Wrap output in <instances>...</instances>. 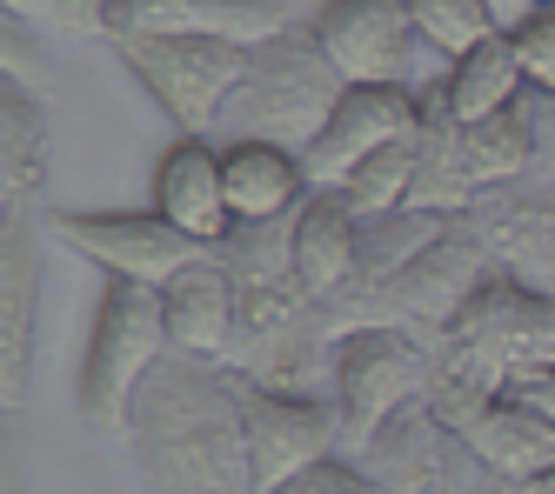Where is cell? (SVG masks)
I'll return each mask as SVG.
<instances>
[{
    "label": "cell",
    "mask_w": 555,
    "mask_h": 494,
    "mask_svg": "<svg viewBox=\"0 0 555 494\" xmlns=\"http://www.w3.org/2000/svg\"><path fill=\"white\" fill-rule=\"evenodd\" d=\"M154 214L175 221L202 247H221L234 234L228 174H221V147L215 141H175L162 154V168H154Z\"/></svg>",
    "instance_id": "9a60e30c"
},
{
    "label": "cell",
    "mask_w": 555,
    "mask_h": 494,
    "mask_svg": "<svg viewBox=\"0 0 555 494\" xmlns=\"http://www.w3.org/2000/svg\"><path fill=\"white\" fill-rule=\"evenodd\" d=\"M409 14H415V34L428 40L435 61H462L475 48H489V40H502V27L482 0H409Z\"/></svg>",
    "instance_id": "484cf974"
},
{
    "label": "cell",
    "mask_w": 555,
    "mask_h": 494,
    "mask_svg": "<svg viewBox=\"0 0 555 494\" xmlns=\"http://www.w3.org/2000/svg\"><path fill=\"white\" fill-rule=\"evenodd\" d=\"M468 447L489 461V474H502L515 487H529L535 474L555 468V428L535 415L529 401H515V394H502L489 415L468 428Z\"/></svg>",
    "instance_id": "44dd1931"
},
{
    "label": "cell",
    "mask_w": 555,
    "mask_h": 494,
    "mask_svg": "<svg viewBox=\"0 0 555 494\" xmlns=\"http://www.w3.org/2000/svg\"><path fill=\"white\" fill-rule=\"evenodd\" d=\"M529 128H535V168L555 174V94H529Z\"/></svg>",
    "instance_id": "f546056e"
},
{
    "label": "cell",
    "mask_w": 555,
    "mask_h": 494,
    "mask_svg": "<svg viewBox=\"0 0 555 494\" xmlns=\"http://www.w3.org/2000/svg\"><path fill=\"white\" fill-rule=\"evenodd\" d=\"M535 8H555V0H535Z\"/></svg>",
    "instance_id": "836d02e7"
},
{
    "label": "cell",
    "mask_w": 555,
    "mask_h": 494,
    "mask_svg": "<svg viewBox=\"0 0 555 494\" xmlns=\"http://www.w3.org/2000/svg\"><path fill=\"white\" fill-rule=\"evenodd\" d=\"M508 394H515V401H529L535 415H542V421L555 428V367H542V375H529V381H515Z\"/></svg>",
    "instance_id": "4dcf8cb0"
},
{
    "label": "cell",
    "mask_w": 555,
    "mask_h": 494,
    "mask_svg": "<svg viewBox=\"0 0 555 494\" xmlns=\"http://www.w3.org/2000/svg\"><path fill=\"white\" fill-rule=\"evenodd\" d=\"M121 434L154 494H255L242 375L228 361L168 354L134 394Z\"/></svg>",
    "instance_id": "6da1fadb"
},
{
    "label": "cell",
    "mask_w": 555,
    "mask_h": 494,
    "mask_svg": "<svg viewBox=\"0 0 555 494\" xmlns=\"http://www.w3.org/2000/svg\"><path fill=\"white\" fill-rule=\"evenodd\" d=\"M114 54L128 61V74L147 88V101L181 128V141H215L255 48L202 40V34H128V40H114Z\"/></svg>",
    "instance_id": "277c9868"
},
{
    "label": "cell",
    "mask_w": 555,
    "mask_h": 494,
    "mask_svg": "<svg viewBox=\"0 0 555 494\" xmlns=\"http://www.w3.org/2000/svg\"><path fill=\"white\" fill-rule=\"evenodd\" d=\"M274 494H382V487L369 481V468H362V461H341V455H328V461H314L308 474L282 481Z\"/></svg>",
    "instance_id": "f1b7e54d"
},
{
    "label": "cell",
    "mask_w": 555,
    "mask_h": 494,
    "mask_svg": "<svg viewBox=\"0 0 555 494\" xmlns=\"http://www.w3.org/2000/svg\"><path fill=\"white\" fill-rule=\"evenodd\" d=\"M48 234L81 255L88 268H101L107 281H141V287H168L181 268H194L208 255L202 240H188L175 221L162 214H81V208H48Z\"/></svg>",
    "instance_id": "9c48e42d"
},
{
    "label": "cell",
    "mask_w": 555,
    "mask_h": 494,
    "mask_svg": "<svg viewBox=\"0 0 555 494\" xmlns=\"http://www.w3.org/2000/svg\"><path fill=\"white\" fill-rule=\"evenodd\" d=\"M48 194V114L27 80H0V208H41Z\"/></svg>",
    "instance_id": "ffe728a7"
},
{
    "label": "cell",
    "mask_w": 555,
    "mask_h": 494,
    "mask_svg": "<svg viewBox=\"0 0 555 494\" xmlns=\"http://www.w3.org/2000/svg\"><path fill=\"white\" fill-rule=\"evenodd\" d=\"M449 341L482 354L495 375L515 388L542 375V367H555V295H542V287L515 281V274H489L482 287H475V301L455 314Z\"/></svg>",
    "instance_id": "ba28073f"
},
{
    "label": "cell",
    "mask_w": 555,
    "mask_h": 494,
    "mask_svg": "<svg viewBox=\"0 0 555 494\" xmlns=\"http://www.w3.org/2000/svg\"><path fill=\"white\" fill-rule=\"evenodd\" d=\"M428 361L435 341L415 335V327H354V335L335 341V407H341V441L362 455L369 434L382 421H395L402 407H415L428 394Z\"/></svg>",
    "instance_id": "5b68a950"
},
{
    "label": "cell",
    "mask_w": 555,
    "mask_h": 494,
    "mask_svg": "<svg viewBox=\"0 0 555 494\" xmlns=\"http://www.w3.org/2000/svg\"><path fill=\"white\" fill-rule=\"evenodd\" d=\"M362 468L382 494H495L502 487V474H489L468 434H455L428 401L402 407L395 421L369 434Z\"/></svg>",
    "instance_id": "8992f818"
},
{
    "label": "cell",
    "mask_w": 555,
    "mask_h": 494,
    "mask_svg": "<svg viewBox=\"0 0 555 494\" xmlns=\"http://www.w3.org/2000/svg\"><path fill=\"white\" fill-rule=\"evenodd\" d=\"M221 174H228V208L234 227H274V221H295L308 187V168L295 147H274V141H234L221 147Z\"/></svg>",
    "instance_id": "e0dca14e"
},
{
    "label": "cell",
    "mask_w": 555,
    "mask_h": 494,
    "mask_svg": "<svg viewBox=\"0 0 555 494\" xmlns=\"http://www.w3.org/2000/svg\"><path fill=\"white\" fill-rule=\"evenodd\" d=\"M522 94H529V80H522V67H515V54H508V34L442 67V101H449V114L462 120V128H475V120H489V114H508Z\"/></svg>",
    "instance_id": "7402d4cb"
},
{
    "label": "cell",
    "mask_w": 555,
    "mask_h": 494,
    "mask_svg": "<svg viewBox=\"0 0 555 494\" xmlns=\"http://www.w3.org/2000/svg\"><path fill=\"white\" fill-rule=\"evenodd\" d=\"M508 54L522 67L529 94H555V8H535L522 27H508Z\"/></svg>",
    "instance_id": "83f0119b"
},
{
    "label": "cell",
    "mask_w": 555,
    "mask_h": 494,
    "mask_svg": "<svg viewBox=\"0 0 555 494\" xmlns=\"http://www.w3.org/2000/svg\"><path fill=\"white\" fill-rule=\"evenodd\" d=\"M288 27V0H114L107 8V40L128 34H202V40H234L261 48Z\"/></svg>",
    "instance_id": "5bb4252c"
},
{
    "label": "cell",
    "mask_w": 555,
    "mask_h": 494,
    "mask_svg": "<svg viewBox=\"0 0 555 494\" xmlns=\"http://www.w3.org/2000/svg\"><path fill=\"white\" fill-rule=\"evenodd\" d=\"M175 354L168 341V301L162 287L107 281L94 308V335L81 361V415L94 428H128V407L147 388V375Z\"/></svg>",
    "instance_id": "3957f363"
},
{
    "label": "cell",
    "mask_w": 555,
    "mask_h": 494,
    "mask_svg": "<svg viewBox=\"0 0 555 494\" xmlns=\"http://www.w3.org/2000/svg\"><path fill=\"white\" fill-rule=\"evenodd\" d=\"M462 147H468V168L475 181L489 187H508V181H522L535 174V128H529V94L515 101L508 114H489V120H475V128H462Z\"/></svg>",
    "instance_id": "cb8c5ba5"
},
{
    "label": "cell",
    "mask_w": 555,
    "mask_h": 494,
    "mask_svg": "<svg viewBox=\"0 0 555 494\" xmlns=\"http://www.w3.org/2000/svg\"><path fill=\"white\" fill-rule=\"evenodd\" d=\"M335 194L348 200L354 221H375V214L409 208V194H415V134L395 141V147H382L375 160H362V168H354Z\"/></svg>",
    "instance_id": "d4e9b609"
},
{
    "label": "cell",
    "mask_w": 555,
    "mask_h": 494,
    "mask_svg": "<svg viewBox=\"0 0 555 494\" xmlns=\"http://www.w3.org/2000/svg\"><path fill=\"white\" fill-rule=\"evenodd\" d=\"M114 0H0V14L41 34H74V40H101L107 34Z\"/></svg>",
    "instance_id": "4316f807"
},
{
    "label": "cell",
    "mask_w": 555,
    "mask_h": 494,
    "mask_svg": "<svg viewBox=\"0 0 555 494\" xmlns=\"http://www.w3.org/2000/svg\"><path fill=\"white\" fill-rule=\"evenodd\" d=\"M322 54L348 88H428V40L415 34L409 0H328L308 21Z\"/></svg>",
    "instance_id": "52a82bcc"
},
{
    "label": "cell",
    "mask_w": 555,
    "mask_h": 494,
    "mask_svg": "<svg viewBox=\"0 0 555 494\" xmlns=\"http://www.w3.org/2000/svg\"><path fill=\"white\" fill-rule=\"evenodd\" d=\"M442 214H428V208H395V214H375V221H362V247H354V281L348 287H382V281H395L428 240H442ZM341 287V295H348Z\"/></svg>",
    "instance_id": "603a6c76"
},
{
    "label": "cell",
    "mask_w": 555,
    "mask_h": 494,
    "mask_svg": "<svg viewBox=\"0 0 555 494\" xmlns=\"http://www.w3.org/2000/svg\"><path fill=\"white\" fill-rule=\"evenodd\" d=\"M475 227H482L502 274L555 295V174L548 168L508 181V187H489L475 200Z\"/></svg>",
    "instance_id": "4fadbf2b"
},
{
    "label": "cell",
    "mask_w": 555,
    "mask_h": 494,
    "mask_svg": "<svg viewBox=\"0 0 555 494\" xmlns=\"http://www.w3.org/2000/svg\"><path fill=\"white\" fill-rule=\"evenodd\" d=\"M41 208H0V401L21 407L41 321Z\"/></svg>",
    "instance_id": "7c38bea8"
},
{
    "label": "cell",
    "mask_w": 555,
    "mask_h": 494,
    "mask_svg": "<svg viewBox=\"0 0 555 494\" xmlns=\"http://www.w3.org/2000/svg\"><path fill=\"white\" fill-rule=\"evenodd\" d=\"M162 301H168L175 354H194V361H228L234 354V274L221 268L215 247L162 287Z\"/></svg>",
    "instance_id": "ac0fdd59"
},
{
    "label": "cell",
    "mask_w": 555,
    "mask_h": 494,
    "mask_svg": "<svg viewBox=\"0 0 555 494\" xmlns=\"http://www.w3.org/2000/svg\"><path fill=\"white\" fill-rule=\"evenodd\" d=\"M242 421H248V468L255 494H274L282 481L308 474L341 447V407L335 394H282L242 381Z\"/></svg>",
    "instance_id": "30bf717a"
},
{
    "label": "cell",
    "mask_w": 555,
    "mask_h": 494,
    "mask_svg": "<svg viewBox=\"0 0 555 494\" xmlns=\"http://www.w3.org/2000/svg\"><path fill=\"white\" fill-rule=\"evenodd\" d=\"M415 101H422V128H415V194H409V208L462 221V214H475V200H482V181H475L468 147H462V120L442 101V80L415 88Z\"/></svg>",
    "instance_id": "2e32d148"
},
{
    "label": "cell",
    "mask_w": 555,
    "mask_h": 494,
    "mask_svg": "<svg viewBox=\"0 0 555 494\" xmlns=\"http://www.w3.org/2000/svg\"><path fill=\"white\" fill-rule=\"evenodd\" d=\"M482 8H489V14H495V27L508 34V27H522V21L535 14V0H482Z\"/></svg>",
    "instance_id": "1f68e13d"
},
{
    "label": "cell",
    "mask_w": 555,
    "mask_h": 494,
    "mask_svg": "<svg viewBox=\"0 0 555 494\" xmlns=\"http://www.w3.org/2000/svg\"><path fill=\"white\" fill-rule=\"evenodd\" d=\"M288 247H295V274L314 301H335L354 281V247H362V221L348 214L341 194H308L301 214L288 221Z\"/></svg>",
    "instance_id": "d6986e66"
},
{
    "label": "cell",
    "mask_w": 555,
    "mask_h": 494,
    "mask_svg": "<svg viewBox=\"0 0 555 494\" xmlns=\"http://www.w3.org/2000/svg\"><path fill=\"white\" fill-rule=\"evenodd\" d=\"M522 494H555V468H548V474H535V481H529Z\"/></svg>",
    "instance_id": "d6a6232c"
},
{
    "label": "cell",
    "mask_w": 555,
    "mask_h": 494,
    "mask_svg": "<svg viewBox=\"0 0 555 494\" xmlns=\"http://www.w3.org/2000/svg\"><path fill=\"white\" fill-rule=\"evenodd\" d=\"M348 80L335 74V61L322 54L314 27H282L274 40L248 54V74L234 88L221 128H215V147H234V141H274V147H308L314 134L328 128V114L341 107Z\"/></svg>",
    "instance_id": "7a4b0ae2"
},
{
    "label": "cell",
    "mask_w": 555,
    "mask_h": 494,
    "mask_svg": "<svg viewBox=\"0 0 555 494\" xmlns=\"http://www.w3.org/2000/svg\"><path fill=\"white\" fill-rule=\"evenodd\" d=\"M422 128V101L415 88H348L341 107L328 114V128L301 147V168L314 194H335L362 160H375L382 147L409 141Z\"/></svg>",
    "instance_id": "8fae6325"
}]
</instances>
